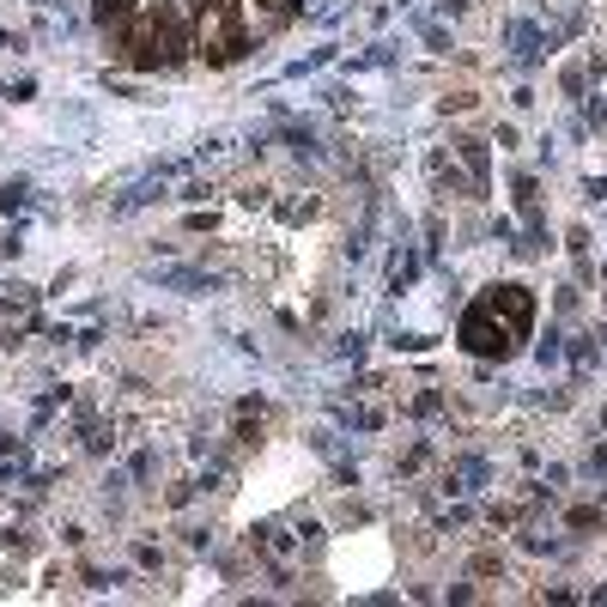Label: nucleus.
<instances>
[{
  "mask_svg": "<svg viewBox=\"0 0 607 607\" xmlns=\"http://www.w3.org/2000/svg\"><path fill=\"white\" fill-rule=\"evenodd\" d=\"M462 340H468V353L505 359V353H510V340H517V328L493 323V304H481V311H468V316H462Z\"/></svg>",
  "mask_w": 607,
  "mask_h": 607,
  "instance_id": "obj_1",
  "label": "nucleus"
}]
</instances>
